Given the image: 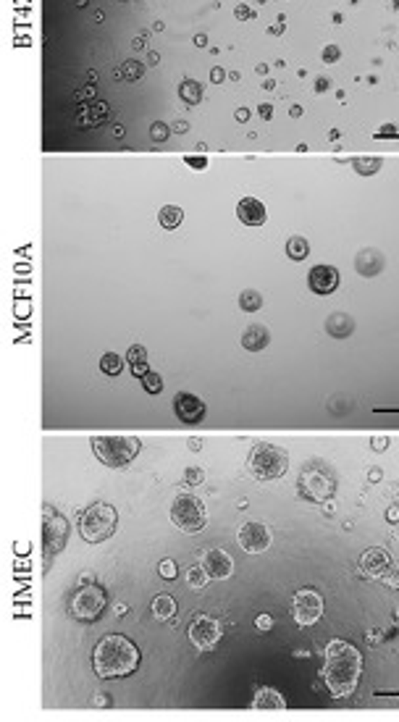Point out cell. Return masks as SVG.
Returning a JSON list of instances; mask_svg holds the SVG:
<instances>
[{"mask_svg": "<svg viewBox=\"0 0 399 722\" xmlns=\"http://www.w3.org/2000/svg\"><path fill=\"white\" fill-rule=\"evenodd\" d=\"M260 113H263V119H270V108H268V106H263V108H260Z\"/></svg>", "mask_w": 399, "mask_h": 722, "instance_id": "cell-39", "label": "cell"}, {"mask_svg": "<svg viewBox=\"0 0 399 722\" xmlns=\"http://www.w3.org/2000/svg\"><path fill=\"white\" fill-rule=\"evenodd\" d=\"M171 520L173 526L184 533H197L205 528L208 512L203 499L194 494H176L171 502Z\"/></svg>", "mask_w": 399, "mask_h": 722, "instance_id": "cell-6", "label": "cell"}, {"mask_svg": "<svg viewBox=\"0 0 399 722\" xmlns=\"http://www.w3.org/2000/svg\"><path fill=\"white\" fill-rule=\"evenodd\" d=\"M300 491H303L307 499H315V502H326L336 494V484L318 468H307L300 478Z\"/></svg>", "mask_w": 399, "mask_h": 722, "instance_id": "cell-11", "label": "cell"}, {"mask_svg": "<svg viewBox=\"0 0 399 722\" xmlns=\"http://www.w3.org/2000/svg\"><path fill=\"white\" fill-rule=\"evenodd\" d=\"M66 536H68V523L61 512H55L53 507L48 505L43 510V547H45V554L48 557H53L58 551L64 549L66 544Z\"/></svg>", "mask_w": 399, "mask_h": 722, "instance_id": "cell-9", "label": "cell"}, {"mask_svg": "<svg viewBox=\"0 0 399 722\" xmlns=\"http://www.w3.org/2000/svg\"><path fill=\"white\" fill-rule=\"evenodd\" d=\"M373 449H386V439H373Z\"/></svg>", "mask_w": 399, "mask_h": 722, "instance_id": "cell-37", "label": "cell"}, {"mask_svg": "<svg viewBox=\"0 0 399 722\" xmlns=\"http://www.w3.org/2000/svg\"><path fill=\"white\" fill-rule=\"evenodd\" d=\"M116 526H119V512H116V507L106 505V502H92L79 515V533L87 544H100V541L110 539Z\"/></svg>", "mask_w": 399, "mask_h": 722, "instance_id": "cell-4", "label": "cell"}, {"mask_svg": "<svg viewBox=\"0 0 399 722\" xmlns=\"http://www.w3.org/2000/svg\"><path fill=\"white\" fill-rule=\"evenodd\" d=\"M360 572L365 575L368 581H384L389 586H399V568L394 565L391 554L381 547H373L368 549L363 557H360Z\"/></svg>", "mask_w": 399, "mask_h": 722, "instance_id": "cell-7", "label": "cell"}, {"mask_svg": "<svg viewBox=\"0 0 399 722\" xmlns=\"http://www.w3.org/2000/svg\"><path fill=\"white\" fill-rule=\"evenodd\" d=\"M182 221H184V210L179 205H163L161 210H158V224H161L163 229H168V231H173Z\"/></svg>", "mask_w": 399, "mask_h": 722, "instance_id": "cell-24", "label": "cell"}, {"mask_svg": "<svg viewBox=\"0 0 399 722\" xmlns=\"http://www.w3.org/2000/svg\"><path fill=\"white\" fill-rule=\"evenodd\" d=\"M378 168H381V161L378 158H357L355 161V171H360V173H376Z\"/></svg>", "mask_w": 399, "mask_h": 722, "instance_id": "cell-30", "label": "cell"}, {"mask_svg": "<svg viewBox=\"0 0 399 722\" xmlns=\"http://www.w3.org/2000/svg\"><path fill=\"white\" fill-rule=\"evenodd\" d=\"M106 609V591L95 586V583H89V586H82L79 591H76L74 602H71V614H74L76 620H82V623H92L97 620L100 614Z\"/></svg>", "mask_w": 399, "mask_h": 722, "instance_id": "cell-8", "label": "cell"}, {"mask_svg": "<svg viewBox=\"0 0 399 722\" xmlns=\"http://www.w3.org/2000/svg\"><path fill=\"white\" fill-rule=\"evenodd\" d=\"M237 216L245 226H263L268 213H266V205L260 203L258 197H245L237 205Z\"/></svg>", "mask_w": 399, "mask_h": 722, "instance_id": "cell-17", "label": "cell"}, {"mask_svg": "<svg viewBox=\"0 0 399 722\" xmlns=\"http://www.w3.org/2000/svg\"><path fill=\"white\" fill-rule=\"evenodd\" d=\"M255 626H258L260 633H266V630L273 628V617H270V614H260L258 620H255Z\"/></svg>", "mask_w": 399, "mask_h": 722, "instance_id": "cell-33", "label": "cell"}, {"mask_svg": "<svg viewBox=\"0 0 399 722\" xmlns=\"http://www.w3.org/2000/svg\"><path fill=\"white\" fill-rule=\"evenodd\" d=\"M158 572H161L166 581H173V578L179 575V572H176V565H173L171 560H163L161 565H158Z\"/></svg>", "mask_w": 399, "mask_h": 722, "instance_id": "cell-32", "label": "cell"}, {"mask_svg": "<svg viewBox=\"0 0 399 722\" xmlns=\"http://www.w3.org/2000/svg\"><path fill=\"white\" fill-rule=\"evenodd\" d=\"M247 470L255 481H279L289 470V454L279 444L258 442L247 454Z\"/></svg>", "mask_w": 399, "mask_h": 722, "instance_id": "cell-3", "label": "cell"}, {"mask_svg": "<svg viewBox=\"0 0 399 722\" xmlns=\"http://www.w3.org/2000/svg\"><path fill=\"white\" fill-rule=\"evenodd\" d=\"M339 281H342L339 270H336L334 266H326V263H324V266H313V268H310V273H307V287H310L315 294H321V297H326V294L336 291Z\"/></svg>", "mask_w": 399, "mask_h": 722, "instance_id": "cell-15", "label": "cell"}, {"mask_svg": "<svg viewBox=\"0 0 399 722\" xmlns=\"http://www.w3.org/2000/svg\"><path fill=\"white\" fill-rule=\"evenodd\" d=\"M208 581H210V575H208L203 562H200V565H192V568L187 570V583H189V589H194V591H203L208 586Z\"/></svg>", "mask_w": 399, "mask_h": 722, "instance_id": "cell-25", "label": "cell"}, {"mask_svg": "<svg viewBox=\"0 0 399 722\" xmlns=\"http://www.w3.org/2000/svg\"><path fill=\"white\" fill-rule=\"evenodd\" d=\"M152 614H155L158 620H173V617H176V602H173V596L158 593V596L152 599Z\"/></svg>", "mask_w": 399, "mask_h": 722, "instance_id": "cell-23", "label": "cell"}, {"mask_svg": "<svg viewBox=\"0 0 399 722\" xmlns=\"http://www.w3.org/2000/svg\"><path fill=\"white\" fill-rule=\"evenodd\" d=\"M182 95L187 97V100H192V103H197V100H200V89H197V87H187V85H184V87H182Z\"/></svg>", "mask_w": 399, "mask_h": 722, "instance_id": "cell-34", "label": "cell"}, {"mask_svg": "<svg viewBox=\"0 0 399 722\" xmlns=\"http://www.w3.org/2000/svg\"><path fill=\"white\" fill-rule=\"evenodd\" d=\"M203 565H205V570L210 578H216V581H226L228 575L234 572V560L228 557L224 549H210L205 551V557H203Z\"/></svg>", "mask_w": 399, "mask_h": 722, "instance_id": "cell-16", "label": "cell"}, {"mask_svg": "<svg viewBox=\"0 0 399 722\" xmlns=\"http://www.w3.org/2000/svg\"><path fill=\"white\" fill-rule=\"evenodd\" d=\"M100 370H103L106 376H121V370H124V357L116 355V352H106V355L100 357Z\"/></svg>", "mask_w": 399, "mask_h": 722, "instance_id": "cell-26", "label": "cell"}, {"mask_svg": "<svg viewBox=\"0 0 399 722\" xmlns=\"http://www.w3.org/2000/svg\"><path fill=\"white\" fill-rule=\"evenodd\" d=\"M324 680L328 691L336 699H347L357 691L360 672H363V654L347 641H331L326 647V665H324Z\"/></svg>", "mask_w": 399, "mask_h": 722, "instance_id": "cell-1", "label": "cell"}, {"mask_svg": "<svg viewBox=\"0 0 399 722\" xmlns=\"http://www.w3.org/2000/svg\"><path fill=\"white\" fill-rule=\"evenodd\" d=\"M260 305H263V294L255 289H245L239 294V308L245 310V313H255L260 310Z\"/></svg>", "mask_w": 399, "mask_h": 722, "instance_id": "cell-27", "label": "cell"}, {"mask_svg": "<svg viewBox=\"0 0 399 722\" xmlns=\"http://www.w3.org/2000/svg\"><path fill=\"white\" fill-rule=\"evenodd\" d=\"M284 707H286V701L281 699V693L276 688H260L252 699V709L258 712H281Z\"/></svg>", "mask_w": 399, "mask_h": 722, "instance_id": "cell-19", "label": "cell"}, {"mask_svg": "<svg viewBox=\"0 0 399 722\" xmlns=\"http://www.w3.org/2000/svg\"><path fill=\"white\" fill-rule=\"evenodd\" d=\"M184 481L189 486H200V484H205V473H203V468H187L184 470Z\"/></svg>", "mask_w": 399, "mask_h": 722, "instance_id": "cell-31", "label": "cell"}, {"mask_svg": "<svg viewBox=\"0 0 399 722\" xmlns=\"http://www.w3.org/2000/svg\"><path fill=\"white\" fill-rule=\"evenodd\" d=\"M152 137H155V140H163V137H166V129H163V124H155V129H152Z\"/></svg>", "mask_w": 399, "mask_h": 722, "instance_id": "cell-36", "label": "cell"}, {"mask_svg": "<svg viewBox=\"0 0 399 722\" xmlns=\"http://www.w3.org/2000/svg\"><path fill=\"white\" fill-rule=\"evenodd\" d=\"M237 541L239 547L249 554H260V551H266L273 544V536H270V530L266 523H258V520H249L245 523L237 533Z\"/></svg>", "mask_w": 399, "mask_h": 722, "instance_id": "cell-12", "label": "cell"}, {"mask_svg": "<svg viewBox=\"0 0 399 722\" xmlns=\"http://www.w3.org/2000/svg\"><path fill=\"white\" fill-rule=\"evenodd\" d=\"M189 447H192V449H200L203 444H200V439H197V436H192V439H189Z\"/></svg>", "mask_w": 399, "mask_h": 722, "instance_id": "cell-38", "label": "cell"}, {"mask_svg": "<svg viewBox=\"0 0 399 722\" xmlns=\"http://www.w3.org/2000/svg\"><path fill=\"white\" fill-rule=\"evenodd\" d=\"M270 342V334L266 326H258L252 324L247 326L245 331H242V347L247 349V352H260V349H266Z\"/></svg>", "mask_w": 399, "mask_h": 722, "instance_id": "cell-18", "label": "cell"}, {"mask_svg": "<svg viewBox=\"0 0 399 722\" xmlns=\"http://www.w3.org/2000/svg\"><path fill=\"white\" fill-rule=\"evenodd\" d=\"M326 331L331 336H336V339H347V336L355 331V321L347 313H331L328 321H326Z\"/></svg>", "mask_w": 399, "mask_h": 722, "instance_id": "cell-20", "label": "cell"}, {"mask_svg": "<svg viewBox=\"0 0 399 722\" xmlns=\"http://www.w3.org/2000/svg\"><path fill=\"white\" fill-rule=\"evenodd\" d=\"M92 667H95L97 678H126L140 667V649L134 641H129L126 636H116V633L100 638L92 651Z\"/></svg>", "mask_w": 399, "mask_h": 722, "instance_id": "cell-2", "label": "cell"}, {"mask_svg": "<svg viewBox=\"0 0 399 722\" xmlns=\"http://www.w3.org/2000/svg\"><path fill=\"white\" fill-rule=\"evenodd\" d=\"M187 163H189V166H194V168H205V158H187Z\"/></svg>", "mask_w": 399, "mask_h": 722, "instance_id": "cell-35", "label": "cell"}, {"mask_svg": "<svg viewBox=\"0 0 399 722\" xmlns=\"http://www.w3.org/2000/svg\"><path fill=\"white\" fill-rule=\"evenodd\" d=\"M126 363H129V368H131V373L137 378H142L150 368H147V347H142V345H131L129 349H126Z\"/></svg>", "mask_w": 399, "mask_h": 722, "instance_id": "cell-21", "label": "cell"}, {"mask_svg": "<svg viewBox=\"0 0 399 722\" xmlns=\"http://www.w3.org/2000/svg\"><path fill=\"white\" fill-rule=\"evenodd\" d=\"M89 442L95 457L106 468H126L142 449L137 436H92Z\"/></svg>", "mask_w": 399, "mask_h": 722, "instance_id": "cell-5", "label": "cell"}, {"mask_svg": "<svg viewBox=\"0 0 399 722\" xmlns=\"http://www.w3.org/2000/svg\"><path fill=\"white\" fill-rule=\"evenodd\" d=\"M110 108L106 103H92V106H87L82 113H79V127H97V124H103V121L108 119Z\"/></svg>", "mask_w": 399, "mask_h": 722, "instance_id": "cell-22", "label": "cell"}, {"mask_svg": "<svg viewBox=\"0 0 399 722\" xmlns=\"http://www.w3.org/2000/svg\"><path fill=\"white\" fill-rule=\"evenodd\" d=\"M173 412L184 423H200L205 418V402L192 391H179L173 397Z\"/></svg>", "mask_w": 399, "mask_h": 722, "instance_id": "cell-14", "label": "cell"}, {"mask_svg": "<svg viewBox=\"0 0 399 722\" xmlns=\"http://www.w3.org/2000/svg\"><path fill=\"white\" fill-rule=\"evenodd\" d=\"M307 252H310V245H307L303 237H291L289 242H286V255H289L291 260H305Z\"/></svg>", "mask_w": 399, "mask_h": 722, "instance_id": "cell-28", "label": "cell"}, {"mask_svg": "<svg viewBox=\"0 0 399 722\" xmlns=\"http://www.w3.org/2000/svg\"><path fill=\"white\" fill-rule=\"evenodd\" d=\"M291 614L300 626H315L324 617V599L313 589H303L291 599Z\"/></svg>", "mask_w": 399, "mask_h": 722, "instance_id": "cell-10", "label": "cell"}, {"mask_svg": "<svg viewBox=\"0 0 399 722\" xmlns=\"http://www.w3.org/2000/svg\"><path fill=\"white\" fill-rule=\"evenodd\" d=\"M142 387L147 394H161L163 391V378L155 373V370H147L145 376H142Z\"/></svg>", "mask_w": 399, "mask_h": 722, "instance_id": "cell-29", "label": "cell"}, {"mask_svg": "<svg viewBox=\"0 0 399 722\" xmlns=\"http://www.w3.org/2000/svg\"><path fill=\"white\" fill-rule=\"evenodd\" d=\"M221 633H224V630L218 626V620L208 617V614H200V617H194L192 623H189V641H192L200 651H210V649L218 644Z\"/></svg>", "mask_w": 399, "mask_h": 722, "instance_id": "cell-13", "label": "cell"}]
</instances>
